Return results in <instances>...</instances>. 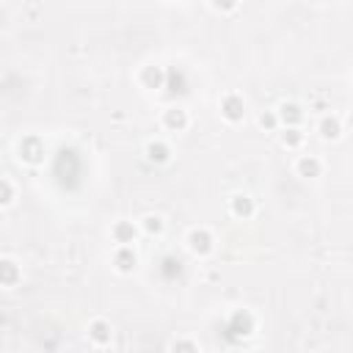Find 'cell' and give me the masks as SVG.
I'll return each mask as SVG.
<instances>
[{
  "mask_svg": "<svg viewBox=\"0 0 353 353\" xmlns=\"http://www.w3.org/2000/svg\"><path fill=\"white\" fill-rule=\"evenodd\" d=\"M229 212H232L234 218H240V221H248V218H254L256 204H254L251 196H245V193H234V196L229 199Z\"/></svg>",
  "mask_w": 353,
  "mask_h": 353,
  "instance_id": "obj_13",
  "label": "cell"
},
{
  "mask_svg": "<svg viewBox=\"0 0 353 353\" xmlns=\"http://www.w3.org/2000/svg\"><path fill=\"white\" fill-rule=\"evenodd\" d=\"M256 121H259V127H262L265 132H276V130L281 127V124H279V116H276V110H262Z\"/></svg>",
  "mask_w": 353,
  "mask_h": 353,
  "instance_id": "obj_20",
  "label": "cell"
},
{
  "mask_svg": "<svg viewBox=\"0 0 353 353\" xmlns=\"http://www.w3.org/2000/svg\"><path fill=\"white\" fill-rule=\"evenodd\" d=\"M188 248H190V254H196V256H210L212 251H215V237H212V232L207 229V226H196V229H190L188 232Z\"/></svg>",
  "mask_w": 353,
  "mask_h": 353,
  "instance_id": "obj_2",
  "label": "cell"
},
{
  "mask_svg": "<svg viewBox=\"0 0 353 353\" xmlns=\"http://www.w3.org/2000/svg\"><path fill=\"white\" fill-rule=\"evenodd\" d=\"M317 132H320V138H323V141H339V138H342V132H345L342 119H339L336 113H323V116H320V121H317Z\"/></svg>",
  "mask_w": 353,
  "mask_h": 353,
  "instance_id": "obj_8",
  "label": "cell"
},
{
  "mask_svg": "<svg viewBox=\"0 0 353 353\" xmlns=\"http://www.w3.org/2000/svg\"><path fill=\"white\" fill-rule=\"evenodd\" d=\"M135 265H138L135 245H116V251H113V268H116L121 276H127V273L135 270Z\"/></svg>",
  "mask_w": 353,
  "mask_h": 353,
  "instance_id": "obj_9",
  "label": "cell"
},
{
  "mask_svg": "<svg viewBox=\"0 0 353 353\" xmlns=\"http://www.w3.org/2000/svg\"><path fill=\"white\" fill-rule=\"evenodd\" d=\"M143 154H146L149 163H154V165H165V163L171 160L174 152H171V143H168V141H163V138H152V141H146Z\"/></svg>",
  "mask_w": 353,
  "mask_h": 353,
  "instance_id": "obj_6",
  "label": "cell"
},
{
  "mask_svg": "<svg viewBox=\"0 0 353 353\" xmlns=\"http://www.w3.org/2000/svg\"><path fill=\"white\" fill-rule=\"evenodd\" d=\"M110 237H113L116 245H135V240H138V226H135L132 221H116V223L110 226Z\"/></svg>",
  "mask_w": 353,
  "mask_h": 353,
  "instance_id": "obj_12",
  "label": "cell"
},
{
  "mask_svg": "<svg viewBox=\"0 0 353 353\" xmlns=\"http://www.w3.org/2000/svg\"><path fill=\"white\" fill-rule=\"evenodd\" d=\"M19 279H22V270H19V265L14 262V259H0V287H6V290H11V287H17L19 284Z\"/></svg>",
  "mask_w": 353,
  "mask_h": 353,
  "instance_id": "obj_15",
  "label": "cell"
},
{
  "mask_svg": "<svg viewBox=\"0 0 353 353\" xmlns=\"http://www.w3.org/2000/svg\"><path fill=\"white\" fill-rule=\"evenodd\" d=\"M295 174L301 179H317V176H323V160L317 154H301L295 160Z\"/></svg>",
  "mask_w": 353,
  "mask_h": 353,
  "instance_id": "obj_11",
  "label": "cell"
},
{
  "mask_svg": "<svg viewBox=\"0 0 353 353\" xmlns=\"http://www.w3.org/2000/svg\"><path fill=\"white\" fill-rule=\"evenodd\" d=\"M226 328L232 331L234 339H245V336H251L256 331V317H254L251 309H234L229 323H226Z\"/></svg>",
  "mask_w": 353,
  "mask_h": 353,
  "instance_id": "obj_1",
  "label": "cell"
},
{
  "mask_svg": "<svg viewBox=\"0 0 353 353\" xmlns=\"http://www.w3.org/2000/svg\"><path fill=\"white\" fill-rule=\"evenodd\" d=\"M221 116L229 121V124H240L245 119V99L237 94V91H229L221 97V105H218Z\"/></svg>",
  "mask_w": 353,
  "mask_h": 353,
  "instance_id": "obj_3",
  "label": "cell"
},
{
  "mask_svg": "<svg viewBox=\"0 0 353 353\" xmlns=\"http://www.w3.org/2000/svg\"><path fill=\"white\" fill-rule=\"evenodd\" d=\"M276 116H279L281 130H290V127H301V124H303L306 110H303V105H301V102L287 99V102H281V105L276 108Z\"/></svg>",
  "mask_w": 353,
  "mask_h": 353,
  "instance_id": "obj_4",
  "label": "cell"
},
{
  "mask_svg": "<svg viewBox=\"0 0 353 353\" xmlns=\"http://www.w3.org/2000/svg\"><path fill=\"white\" fill-rule=\"evenodd\" d=\"M14 199H17V188H14V182L6 179V176H0V207H11Z\"/></svg>",
  "mask_w": 353,
  "mask_h": 353,
  "instance_id": "obj_18",
  "label": "cell"
},
{
  "mask_svg": "<svg viewBox=\"0 0 353 353\" xmlns=\"http://www.w3.org/2000/svg\"><path fill=\"white\" fill-rule=\"evenodd\" d=\"M163 226H165V223H163V218L149 212V215H143V218H141V226H138V229H141L143 234H149V237H157V234H163Z\"/></svg>",
  "mask_w": 353,
  "mask_h": 353,
  "instance_id": "obj_16",
  "label": "cell"
},
{
  "mask_svg": "<svg viewBox=\"0 0 353 353\" xmlns=\"http://www.w3.org/2000/svg\"><path fill=\"white\" fill-rule=\"evenodd\" d=\"M138 80H141L143 88H163V85H165V69L157 66V63H149V66L141 69Z\"/></svg>",
  "mask_w": 353,
  "mask_h": 353,
  "instance_id": "obj_14",
  "label": "cell"
},
{
  "mask_svg": "<svg viewBox=\"0 0 353 353\" xmlns=\"http://www.w3.org/2000/svg\"><path fill=\"white\" fill-rule=\"evenodd\" d=\"M88 339L97 345V347H105L113 342V325L105 320V317H94L88 323Z\"/></svg>",
  "mask_w": 353,
  "mask_h": 353,
  "instance_id": "obj_10",
  "label": "cell"
},
{
  "mask_svg": "<svg viewBox=\"0 0 353 353\" xmlns=\"http://www.w3.org/2000/svg\"><path fill=\"white\" fill-rule=\"evenodd\" d=\"M17 152H19V160L28 163V165L44 163V143H41L39 135H25V138L19 141V146H17Z\"/></svg>",
  "mask_w": 353,
  "mask_h": 353,
  "instance_id": "obj_5",
  "label": "cell"
},
{
  "mask_svg": "<svg viewBox=\"0 0 353 353\" xmlns=\"http://www.w3.org/2000/svg\"><path fill=\"white\" fill-rule=\"evenodd\" d=\"M163 127H165L168 132H185V130L190 127V116H188V110L171 105L168 110H163Z\"/></svg>",
  "mask_w": 353,
  "mask_h": 353,
  "instance_id": "obj_7",
  "label": "cell"
},
{
  "mask_svg": "<svg viewBox=\"0 0 353 353\" xmlns=\"http://www.w3.org/2000/svg\"><path fill=\"white\" fill-rule=\"evenodd\" d=\"M171 353H201V350H199V345L190 336H176L171 342Z\"/></svg>",
  "mask_w": 353,
  "mask_h": 353,
  "instance_id": "obj_19",
  "label": "cell"
},
{
  "mask_svg": "<svg viewBox=\"0 0 353 353\" xmlns=\"http://www.w3.org/2000/svg\"><path fill=\"white\" fill-rule=\"evenodd\" d=\"M303 130L301 127H290V130H281V143L287 146V149H301L303 146Z\"/></svg>",
  "mask_w": 353,
  "mask_h": 353,
  "instance_id": "obj_17",
  "label": "cell"
}]
</instances>
